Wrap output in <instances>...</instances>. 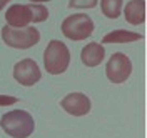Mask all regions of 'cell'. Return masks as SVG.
<instances>
[{
	"label": "cell",
	"mask_w": 147,
	"mask_h": 138,
	"mask_svg": "<svg viewBox=\"0 0 147 138\" xmlns=\"http://www.w3.org/2000/svg\"><path fill=\"white\" fill-rule=\"evenodd\" d=\"M49 17V10L44 5H12L7 10V25L12 28H25L28 23H40Z\"/></svg>",
	"instance_id": "6da1fadb"
},
{
	"label": "cell",
	"mask_w": 147,
	"mask_h": 138,
	"mask_svg": "<svg viewBox=\"0 0 147 138\" xmlns=\"http://www.w3.org/2000/svg\"><path fill=\"white\" fill-rule=\"evenodd\" d=\"M0 127L12 138H28L35 130V121L28 111L13 110L2 117Z\"/></svg>",
	"instance_id": "7a4b0ae2"
},
{
	"label": "cell",
	"mask_w": 147,
	"mask_h": 138,
	"mask_svg": "<svg viewBox=\"0 0 147 138\" xmlns=\"http://www.w3.org/2000/svg\"><path fill=\"white\" fill-rule=\"evenodd\" d=\"M70 63V52L64 42L50 40L44 52V65L50 75H60L69 68Z\"/></svg>",
	"instance_id": "3957f363"
},
{
	"label": "cell",
	"mask_w": 147,
	"mask_h": 138,
	"mask_svg": "<svg viewBox=\"0 0 147 138\" xmlns=\"http://www.w3.org/2000/svg\"><path fill=\"white\" fill-rule=\"evenodd\" d=\"M2 40L12 48H30L38 43L40 32L35 27H25V28H12L9 25L2 28Z\"/></svg>",
	"instance_id": "277c9868"
},
{
	"label": "cell",
	"mask_w": 147,
	"mask_h": 138,
	"mask_svg": "<svg viewBox=\"0 0 147 138\" xmlns=\"http://www.w3.org/2000/svg\"><path fill=\"white\" fill-rule=\"evenodd\" d=\"M94 32V22L89 15L85 13H74L69 15L67 19L62 22V33L69 40L74 42H80L90 37Z\"/></svg>",
	"instance_id": "5b68a950"
},
{
	"label": "cell",
	"mask_w": 147,
	"mask_h": 138,
	"mask_svg": "<svg viewBox=\"0 0 147 138\" xmlns=\"http://www.w3.org/2000/svg\"><path fill=\"white\" fill-rule=\"evenodd\" d=\"M132 73V62L125 53H114L110 57V60L107 62L105 67V75L112 83L120 85V83L127 82V78Z\"/></svg>",
	"instance_id": "8992f818"
},
{
	"label": "cell",
	"mask_w": 147,
	"mask_h": 138,
	"mask_svg": "<svg viewBox=\"0 0 147 138\" xmlns=\"http://www.w3.org/2000/svg\"><path fill=\"white\" fill-rule=\"evenodd\" d=\"M13 78L24 87H32L42 78V73H40V68L35 60L24 58L13 67Z\"/></svg>",
	"instance_id": "52a82bcc"
},
{
	"label": "cell",
	"mask_w": 147,
	"mask_h": 138,
	"mask_svg": "<svg viewBox=\"0 0 147 138\" xmlns=\"http://www.w3.org/2000/svg\"><path fill=\"white\" fill-rule=\"evenodd\" d=\"M60 105H62V108L69 115H74V117H84V115H87L92 107L90 98L80 92L69 93L64 100L60 101Z\"/></svg>",
	"instance_id": "ba28073f"
},
{
	"label": "cell",
	"mask_w": 147,
	"mask_h": 138,
	"mask_svg": "<svg viewBox=\"0 0 147 138\" xmlns=\"http://www.w3.org/2000/svg\"><path fill=\"white\" fill-rule=\"evenodd\" d=\"M105 57V48L104 45L97 43V42H90L89 45H85L80 52V58H82V63L87 67H97L102 63Z\"/></svg>",
	"instance_id": "9c48e42d"
},
{
	"label": "cell",
	"mask_w": 147,
	"mask_h": 138,
	"mask_svg": "<svg viewBox=\"0 0 147 138\" xmlns=\"http://www.w3.org/2000/svg\"><path fill=\"white\" fill-rule=\"evenodd\" d=\"M125 20L132 25H140L146 20V2L144 0H130L124 9Z\"/></svg>",
	"instance_id": "30bf717a"
},
{
	"label": "cell",
	"mask_w": 147,
	"mask_h": 138,
	"mask_svg": "<svg viewBox=\"0 0 147 138\" xmlns=\"http://www.w3.org/2000/svg\"><path fill=\"white\" fill-rule=\"evenodd\" d=\"M140 33L129 32V30H114L102 38V43H129V42H137L140 40Z\"/></svg>",
	"instance_id": "8fae6325"
},
{
	"label": "cell",
	"mask_w": 147,
	"mask_h": 138,
	"mask_svg": "<svg viewBox=\"0 0 147 138\" xmlns=\"http://www.w3.org/2000/svg\"><path fill=\"white\" fill-rule=\"evenodd\" d=\"M122 5H124V0H100L102 13L107 19H119L120 12H122Z\"/></svg>",
	"instance_id": "7c38bea8"
},
{
	"label": "cell",
	"mask_w": 147,
	"mask_h": 138,
	"mask_svg": "<svg viewBox=\"0 0 147 138\" xmlns=\"http://www.w3.org/2000/svg\"><path fill=\"white\" fill-rule=\"evenodd\" d=\"M99 0H70L67 7L70 9H94Z\"/></svg>",
	"instance_id": "4fadbf2b"
},
{
	"label": "cell",
	"mask_w": 147,
	"mask_h": 138,
	"mask_svg": "<svg viewBox=\"0 0 147 138\" xmlns=\"http://www.w3.org/2000/svg\"><path fill=\"white\" fill-rule=\"evenodd\" d=\"M18 98L15 97H7V95H0V107H7V105H13L17 103Z\"/></svg>",
	"instance_id": "5bb4252c"
},
{
	"label": "cell",
	"mask_w": 147,
	"mask_h": 138,
	"mask_svg": "<svg viewBox=\"0 0 147 138\" xmlns=\"http://www.w3.org/2000/svg\"><path fill=\"white\" fill-rule=\"evenodd\" d=\"M7 2H10V0H0V10L3 9L5 5H7Z\"/></svg>",
	"instance_id": "9a60e30c"
},
{
	"label": "cell",
	"mask_w": 147,
	"mask_h": 138,
	"mask_svg": "<svg viewBox=\"0 0 147 138\" xmlns=\"http://www.w3.org/2000/svg\"><path fill=\"white\" fill-rule=\"evenodd\" d=\"M32 2H50V0H32Z\"/></svg>",
	"instance_id": "2e32d148"
}]
</instances>
